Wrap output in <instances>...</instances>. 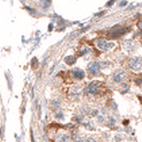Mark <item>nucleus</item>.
I'll return each instance as SVG.
<instances>
[{
	"label": "nucleus",
	"instance_id": "f257e3e1",
	"mask_svg": "<svg viewBox=\"0 0 142 142\" xmlns=\"http://www.w3.org/2000/svg\"><path fill=\"white\" fill-rule=\"evenodd\" d=\"M128 65H129V68L131 69L138 71L142 68V61L138 57H133L129 60Z\"/></svg>",
	"mask_w": 142,
	"mask_h": 142
},
{
	"label": "nucleus",
	"instance_id": "f03ea898",
	"mask_svg": "<svg viewBox=\"0 0 142 142\" xmlns=\"http://www.w3.org/2000/svg\"><path fill=\"white\" fill-rule=\"evenodd\" d=\"M115 46L114 43H108L105 39H100L98 41V47L102 51L110 50Z\"/></svg>",
	"mask_w": 142,
	"mask_h": 142
},
{
	"label": "nucleus",
	"instance_id": "7ed1b4c3",
	"mask_svg": "<svg viewBox=\"0 0 142 142\" xmlns=\"http://www.w3.org/2000/svg\"><path fill=\"white\" fill-rule=\"evenodd\" d=\"M100 64L96 61H92L91 63L88 65V70L89 72L92 74V75H97L100 72Z\"/></svg>",
	"mask_w": 142,
	"mask_h": 142
},
{
	"label": "nucleus",
	"instance_id": "20e7f679",
	"mask_svg": "<svg viewBox=\"0 0 142 142\" xmlns=\"http://www.w3.org/2000/svg\"><path fill=\"white\" fill-rule=\"evenodd\" d=\"M125 76H126V72L123 69H119L114 74L113 80L116 83H120L125 78Z\"/></svg>",
	"mask_w": 142,
	"mask_h": 142
},
{
	"label": "nucleus",
	"instance_id": "39448f33",
	"mask_svg": "<svg viewBox=\"0 0 142 142\" xmlns=\"http://www.w3.org/2000/svg\"><path fill=\"white\" fill-rule=\"evenodd\" d=\"M100 86V82H97V81L92 82L88 86V92L91 94H96L99 92Z\"/></svg>",
	"mask_w": 142,
	"mask_h": 142
},
{
	"label": "nucleus",
	"instance_id": "423d86ee",
	"mask_svg": "<svg viewBox=\"0 0 142 142\" xmlns=\"http://www.w3.org/2000/svg\"><path fill=\"white\" fill-rule=\"evenodd\" d=\"M72 74H73V76H75L76 79H79V80L83 79L85 76L84 72L82 69L77 68H74V69L72 70Z\"/></svg>",
	"mask_w": 142,
	"mask_h": 142
},
{
	"label": "nucleus",
	"instance_id": "0eeeda50",
	"mask_svg": "<svg viewBox=\"0 0 142 142\" xmlns=\"http://www.w3.org/2000/svg\"><path fill=\"white\" fill-rule=\"evenodd\" d=\"M123 46H124V49L127 51H132L134 49V46H135V44L132 40H127L123 43Z\"/></svg>",
	"mask_w": 142,
	"mask_h": 142
},
{
	"label": "nucleus",
	"instance_id": "6e6552de",
	"mask_svg": "<svg viewBox=\"0 0 142 142\" xmlns=\"http://www.w3.org/2000/svg\"><path fill=\"white\" fill-rule=\"evenodd\" d=\"M56 139L58 142H69V136L67 134H60L57 136Z\"/></svg>",
	"mask_w": 142,
	"mask_h": 142
},
{
	"label": "nucleus",
	"instance_id": "1a4fd4ad",
	"mask_svg": "<svg viewBox=\"0 0 142 142\" xmlns=\"http://www.w3.org/2000/svg\"><path fill=\"white\" fill-rule=\"evenodd\" d=\"M124 32H125V30L123 28H119V29H116V30L111 32L110 36L112 37H120L121 35H123Z\"/></svg>",
	"mask_w": 142,
	"mask_h": 142
},
{
	"label": "nucleus",
	"instance_id": "9d476101",
	"mask_svg": "<svg viewBox=\"0 0 142 142\" xmlns=\"http://www.w3.org/2000/svg\"><path fill=\"white\" fill-rule=\"evenodd\" d=\"M65 61H66L67 64L68 65H72L76 62V58L74 56H68L65 58Z\"/></svg>",
	"mask_w": 142,
	"mask_h": 142
},
{
	"label": "nucleus",
	"instance_id": "9b49d317",
	"mask_svg": "<svg viewBox=\"0 0 142 142\" xmlns=\"http://www.w3.org/2000/svg\"><path fill=\"white\" fill-rule=\"evenodd\" d=\"M72 139L75 142H83V138L78 134H74Z\"/></svg>",
	"mask_w": 142,
	"mask_h": 142
},
{
	"label": "nucleus",
	"instance_id": "f8f14e48",
	"mask_svg": "<svg viewBox=\"0 0 142 142\" xmlns=\"http://www.w3.org/2000/svg\"><path fill=\"white\" fill-rule=\"evenodd\" d=\"M59 106H60L59 102H57V101H53V102H52V107H53V108H57Z\"/></svg>",
	"mask_w": 142,
	"mask_h": 142
},
{
	"label": "nucleus",
	"instance_id": "ddd939ff",
	"mask_svg": "<svg viewBox=\"0 0 142 142\" xmlns=\"http://www.w3.org/2000/svg\"><path fill=\"white\" fill-rule=\"evenodd\" d=\"M115 139H116V141H121V140L123 139V138H122V136H121L120 134H118V135H116Z\"/></svg>",
	"mask_w": 142,
	"mask_h": 142
},
{
	"label": "nucleus",
	"instance_id": "4468645a",
	"mask_svg": "<svg viewBox=\"0 0 142 142\" xmlns=\"http://www.w3.org/2000/svg\"><path fill=\"white\" fill-rule=\"evenodd\" d=\"M84 142H96V140H95L93 138H88Z\"/></svg>",
	"mask_w": 142,
	"mask_h": 142
},
{
	"label": "nucleus",
	"instance_id": "2eb2a0df",
	"mask_svg": "<svg viewBox=\"0 0 142 142\" xmlns=\"http://www.w3.org/2000/svg\"><path fill=\"white\" fill-rule=\"evenodd\" d=\"M56 117L57 118H63V115H62V113H58L56 115Z\"/></svg>",
	"mask_w": 142,
	"mask_h": 142
},
{
	"label": "nucleus",
	"instance_id": "dca6fc26",
	"mask_svg": "<svg viewBox=\"0 0 142 142\" xmlns=\"http://www.w3.org/2000/svg\"><path fill=\"white\" fill-rule=\"evenodd\" d=\"M98 118H99V122H102L103 121V117L102 116H98Z\"/></svg>",
	"mask_w": 142,
	"mask_h": 142
},
{
	"label": "nucleus",
	"instance_id": "f3484780",
	"mask_svg": "<svg viewBox=\"0 0 142 142\" xmlns=\"http://www.w3.org/2000/svg\"><path fill=\"white\" fill-rule=\"evenodd\" d=\"M139 28L142 29V22H139Z\"/></svg>",
	"mask_w": 142,
	"mask_h": 142
},
{
	"label": "nucleus",
	"instance_id": "a211bd4d",
	"mask_svg": "<svg viewBox=\"0 0 142 142\" xmlns=\"http://www.w3.org/2000/svg\"><path fill=\"white\" fill-rule=\"evenodd\" d=\"M128 123H129V122H128V120H124V122H123V124H127Z\"/></svg>",
	"mask_w": 142,
	"mask_h": 142
},
{
	"label": "nucleus",
	"instance_id": "6ab92c4d",
	"mask_svg": "<svg viewBox=\"0 0 142 142\" xmlns=\"http://www.w3.org/2000/svg\"><path fill=\"white\" fill-rule=\"evenodd\" d=\"M96 113H98V111H94V112L92 113V116H96Z\"/></svg>",
	"mask_w": 142,
	"mask_h": 142
}]
</instances>
